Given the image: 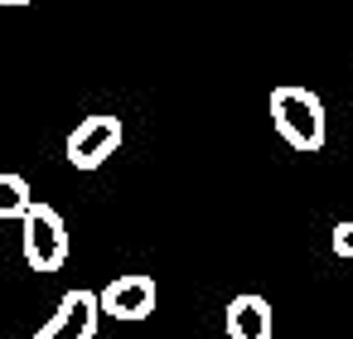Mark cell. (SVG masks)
Listing matches in <instances>:
<instances>
[{"mask_svg":"<svg viewBox=\"0 0 353 339\" xmlns=\"http://www.w3.org/2000/svg\"><path fill=\"white\" fill-rule=\"evenodd\" d=\"M271 126L295 146V151H319L329 126H324V102L310 88H276L271 93Z\"/></svg>","mask_w":353,"mask_h":339,"instance_id":"cell-1","label":"cell"},{"mask_svg":"<svg viewBox=\"0 0 353 339\" xmlns=\"http://www.w3.org/2000/svg\"><path fill=\"white\" fill-rule=\"evenodd\" d=\"M20 228H25V262L34 271H59L68 262V223L59 218V209L34 204Z\"/></svg>","mask_w":353,"mask_h":339,"instance_id":"cell-2","label":"cell"},{"mask_svg":"<svg viewBox=\"0 0 353 339\" xmlns=\"http://www.w3.org/2000/svg\"><path fill=\"white\" fill-rule=\"evenodd\" d=\"M97 320H102V296L97 291H63L59 310L34 329V339H97Z\"/></svg>","mask_w":353,"mask_h":339,"instance_id":"cell-3","label":"cell"},{"mask_svg":"<svg viewBox=\"0 0 353 339\" xmlns=\"http://www.w3.org/2000/svg\"><path fill=\"white\" fill-rule=\"evenodd\" d=\"M121 122L117 117H83L73 131H68V146H63V155H68V165H78V170H97V165H107L117 151H121Z\"/></svg>","mask_w":353,"mask_h":339,"instance_id":"cell-4","label":"cell"},{"mask_svg":"<svg viewBox=\"0 0 353 339\" xmlns=\"http://www.w3.org/2000/svg\"><path fill=\"white\" fill-rule=\"evenodd\" d=\"M97 296H102V315H107V320H145V315L155 310V281L141 276V271L107 281Z\"/></svg>","mask_w":353,"mask_h":339,"instance_id":"cell-5","label":"cell"},{"mask_svg":"<svg viewBox=\"0 0 353 339\" xmlns=\"http://www.w3.org/2000/svg\"><path fill=\"white\" fill-rule=\"evenodd\" d=\"M228 339H271V300L242 291L228 300Z\"/></svg>","mask_w":353,"mask_h":339,"instance_id":"cell-6","label":"cell"},{"mask_svg":"<svg viewBox=\"0 0 353 339\" xmlns=\"http://www.w3.org/2000/svg\"><path fill=\"white\" fill-rule=\"evenodd\" d=\"M34 209V194H30V180L25 175H0V218H30Z\"/></svg>","mask_w":353,"mask_h":339,"instance_id":"cell-7","label":"cell"},{"mask_svg":"<svg viewBox=\"0 0 353 339\" xmlns=\"http://www.w3.org/2000/svg\"><path fill=\"white\" fill-rule=\"evenodd\" d=\"M329 242H334V252H339V257H353V218H343V223H334V233H329Z\"/></svg>","mask_w":353,"mask_h":339,"instance_id":"cell-8","label":"cell"},{"mask_svg":"<svg viewBox=\"0 0 353 339\" xmlns=\"http://www.w3.org/2000/svg\"><path fill=\"white\" fill-rule=\"evenodd\" d=\"M0 6H30V0H0Z\"/></svg>","mask_w":353,"mask_h":339,"instance_id":"cell-9","label":"cell"}]
</instances>
